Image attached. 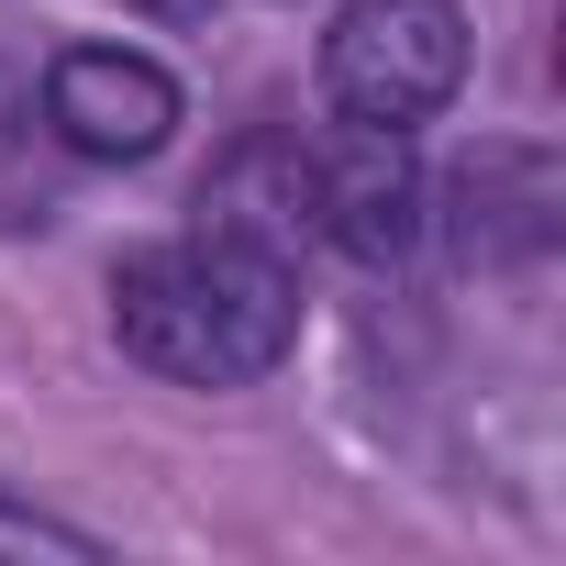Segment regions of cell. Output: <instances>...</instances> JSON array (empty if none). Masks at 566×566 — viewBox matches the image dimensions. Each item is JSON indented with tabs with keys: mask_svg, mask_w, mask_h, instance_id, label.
I'll return each mask as SVG.
<instances>
[{
	"mask_svg": "<svg viewBox=\"0 0 566 566\" xmlns=\"http://www.w3.org/2000/svg\"><path fill=\"white\" fill-rule=\"evenodd\" d=\"M45 134L90 167H134L178 134V78L145 45H67L45 67Z\"/></svg>",
	"mask_w": 566,
	"mask_h": 566,
	"instance_id": "3",
	"label": "cell"
},
{
	"mask_svg": "<svg viewBox=\"0 0 566 566\" xmlns=\"http://www.w3.org/2000/svg\"><path fill=\"white\" fill-rule=\"evenodd\" d=\"M0 555H101L78 522H45V511H12L0 500Z\"/></svg>",
	"mask_w": 566,
	"mask_h": 566,
	"instance_id": "7",
	"label": "cell"
},
{
	"mask_svg": "<svg viewBox=\"0 0 566 566\" xmlns=\"http://www.w3.org/2000/svg\"><path fill=\"white\" fill-rule=\"evenodd\" d=\"M200 233H222V244H244V255H277V266H301V244H323L301 134H244V145H222L211 178H200Z\"/></svg>",
	"mask_w": 566,
	"mask_h": 566,
	"instance_id": "5",
	"label": "cell"
},
{
	"mask_svg": "<svg viewBox=\"0 0 566 566\" xmlns=\"http://www.w3.org/2000/svg\"><path fill=\"white\" fill-rule=\"evenodd\" d=\"M455 200H467V255H489V266H522L555 244V167L522 145H489L455 178Z\"/></svg>",
	"mask_w": 566,
	"mask_h": 566,
	"instance_id": "6",
	"label": "cell"
},
{
	"mask_svg": "<svg viewBox=\"0 0 566 566\" xmlns=\"http://www.w3.org/2000/svg\"><path fill=\"white\" fill-rule=\"evenodd\" d=\"M112 334L134 367L178 389H255L301 345V266L244 255L222 233H178L112 266Z\"/></svg>",
	"mask_w": 566,
	"mask_h": 566,
	"instance_id": "1",
	"label": "cell"
},
{
	"mask_svg": "<svg viewBox=\"0 0 566 566\" xmlns=\"http://www.w3.org/2000/svg\"><path fill=\"white\" fill-rule=\"evenodd\" d=\"M312 211H323V244H345L356 266H400L422 244V167H411V134H345L334 156H312Z\"/></svg>",
	"mask_w": 566,
	"mask_h": 566,
	"instance_id": "4",
	"label": "cell"
},
{
	"mask_svg": "<svg viewBox=\"0 0 566 566\" xmlns=\"http://www.w3.org/2000/svg\"><path fill=\"white\" fill-rule=\"evenodd\" d=\"M467 90V12L455 0H345L323 34V101L367 134H411Z\"/></svg>",
	"mask_w": 566,
	"mask_h": 566,
	"instance_id": "2",
	"label": "cell"
}]
</instances>
